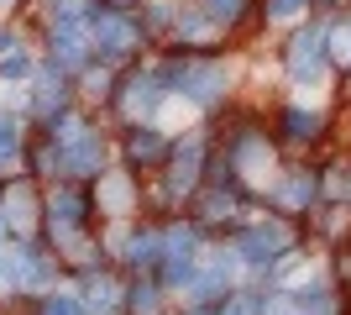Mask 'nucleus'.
<instances>
[{"instance_id":"obj_7","label":"nucleus","mask_w":351,"mask_h":315,"mask_svg":"<svg viewBox=\"0 0 351 315\" xmlns=\"http://www.w3.org/2000/svg\"><path fill=\"white\" fill-rule=\"evenodd\" d=\"M47 221H53V231L73 237V231L89 221V200L79 195V189H58V195L47 200Z\"/></svg>"},{"instance_id":"obj_25","label":"nucleus","mask_w":351,"mask_h":315,"mask_svg":"<svg viewBox=\"0 0 351 315\" xmlns=\"http://www.w3.org/2000/svg\"><path fill=\"white\" fill-rule=\"evenodd\" d=\"M220 315H257V300H231Z\"/></svg>"},{"instance_id":"obj_4","label":"nucleus","mask_w":351,"mask_h":315,"mask_svg":"<svg viewBox=\"0 0 351 315\" xmlns=\"http://www.w3.org/2000/svg\"><path fill=\"white\" fill-rule=\"evenodd\" d=\"M53 58H58V69H79V63L89 58L84 16H73V21H53Z\"/></svg>"},{"instance_id":"obj_23","label":"nucleus","mask_w":351,"mask_h":315,"mask_svg":"<svg viewBox=\"0 0 351 315\" xmlns=\"http://www.w3.org/2000/svg\"><path fill=\"white\" fill-rule=\"evenodd\" d=\"M132 310L136 315H158V289H152V284H136L132 289Z\"/></svg>"},{"instance_id":"obj_9","label":"nucleus","mask_w":351,"mask_h":315,"mask_svg":"<svg viewBox=\"0 0 351 315\" xmlns=\"http://www.w3.org/2000/svg\"><path fill=\"white\" fill-rule=\"evenodd\" d=\"M199 184V142L173 148V168H168V195H189Z\"/></svg>"},{"instance_id":"obj_3","label":"nucleus","mask_w":351,"mask_h":315,"mask_svg":"<svg viewBox=\"0 0 351 315\" xmlns=\"http://www.w3.org/2000/svg\"><path fill=\"white\" fill-rule=\"evenodd\" d=\"M194 253H199V231H194V226H173V231L162 237V263H168V279H173V284H178V279L189 284Z\"/></svg>"},{"instance_id":"obj_6","label":"nucleus","mask_w":351,"mask_h":315,"mask_svg":"<svg viewBox=\"0 0 351 315\" xmlns=\"http://www.w3.org/2000/svg\"><path fill=\"white\" fill-rule=\"evenodd\" d=\"M283 247H289V231H283V226H252L247 237L236 242V257H247V263L263 268L267 257H278Z\"/></svg>"},{"instance_id":"obj_14","label":"nucleus","mask_w":351,"mask_h":315,"mask_svg":"<svg viewBox=\"0 0 351 315\" xmlns=\"http://www.w3.org/2000/svg\"><path fill=\"white\" fill-rule=\"evenodd\" d=\"M0 79H11V84H27V79H37V63H32L27 47H16V53H5V58H0Z\"/></svg>"},{"instance_id":"obj_11","label":"nucleus","mask_w":351,"mask_h":315,"mask_svg":"<svg viewBox=\"0 0 351 315\" xmlns=\"http://www.w3.org/2000/svg\"><path fill=\"white\" fill-rule=\"evenodd\" d=\"M37 110L43 116H58V105H63V95H69V79H63V69H37Z\"/></svg>"},{"instance_id":"obj_16","label":"nucleus","mask_w":351,"mask_h":315,"mask_svg":"<svg viewBox=\"0 0 351 315\" xmlns=\"http://www.w3.org/2000/svg\"><path fill=\"white\" fill-rule=\"evenodd\" d=\"M325 121H320V110H283V132L289 137H315Z\"/></svg>"},{"instance_id":"obj_21","label":"nucleus","mask_w":351,"mask_h":315,"mask_svg":"<svg viewBox=\"0 0 351 315\" xmlns=\"http://www.w3.org/2000/svg\"><path fill=\"white\" fill-rule=\"evenodd\" d=\"M43 315H89V305L79 300V294H53V300L43 305Z\"/></svg>"},{"instance_id":"obj_17","label":"nucleus","mask_w":351,"mask_h":315,"mask_svg":"<svg viewBox=\"0 0 351 315\" xmlns=\"http://www.w3.org/2000/svg\"><path fill=\"white\" fill-rule=\"evenodd\" d=\"M278 200H283V205H309V200H315V179H309V174H293V179H283Z\"/></svg>"},{"instance_id":"obj_22","label":"nucleus","mask_w":351,"mask_h":315,"mask_svg":"<svg viewBox=\"0 0 351 315\" xmlns=\"http://www.w3.org/2000/svg\"><path fill=\"white\" fill-rule=\"evenodd\" d=\"M178 37L205 43V37H215V21H210V16H189V21H178Z\"/></svg>"},{"instance_id":"obj_13","label":"nucleus","mask_w":351,"mask_h":315,"mask_svg":"<svg viewBox=\"0 0 351 315\" xmlns=\"http://www.w3.org/2000/svg\"><path fill=\"white\" fill-rule=\"evenodd\" d=\"M121 253H126V263H158L162 257V237L158 231H132Z\"/></svg>"},{"instance_id":"obj_5","label":"nucleus","mask_w":351,"mask_h":315,"mask_svg":"<svg viewBox=\"0 0 351 315\" xmlns=\"http://www.w3.org/2000/svg\"><path fill=\"white\" fill-rule=\"evenodd\" d=\"M168 95V84H162L158 74H132L126 79V90H121V116H152L158 110V100Z\"/></svg>"},{"instance_id":"obj_2","label":"nucleus","mask_w":351,"mask_h":315,"mask_svg":"<svg viewBox=\"0 0 351 315\" xmlns=\"http://www.w3.org/2000/svg\"><path fill=\"white\" fill-rule=\"evenodd\" d=\"M325 53H330V32L325 27H304L299 37H293L289 47V74L299 79V84H315L325 69Z\"/></svg>"},{"instance_id":"obj_28","label":"nucleus","mask_w":351,"mask_h":315,"mask_svg":"<svg viewBox=\"0 0 351 315\" xmlns=\"http://www.w3.org/2000/svg\"><path fill=\"white\" fill-rule=\"evenodd\" d=\"M0 5H11V0H0Z\"/></svg>"},{"instance_id":"obj_27","label":"nucleus","mask_w":351,"mask_h":315,"mask_svg":"<svg viewBox=\"0 0 351 315\" xmlns=\"http://www.w3.org/2000/svg\"><path fill=\"white\" fill-rule=\"evenodd\" d=\"M110 5H126V0H110Z\"/></svg>"},{"instance_id":"obj_10","label":"nucleus","mask_w":351,"mask_h":315,"mask_svg":"<svg viewBox=\"0 0 351 315\" xmlns=\"http://www.w3.org/2000/svg\"><path fill=\"white\" fill-rule=\"evenodd\" d=\"M32 215H37V205H32V189L27 184H16L11 195L0 200V221H5V231H16V242L32 231Z\"/></svg>"},{"instance_id":"obj_24","label":"nucleus","mask_w":351,"mask_h":315,"mask_svg":"<svg viewBox=\"0 0 351 315\" xmlns=\"http://www.w3.org/2000/svg\"><path fill=\"white\" fill-rule=\"evenodd\" d=\"M299 5H304V0H267V16H273V21H283V16H293Z\"/></svg>"},{"instance_id":"obj_8","label":"nucleus","mask_w":351,"mask_h":315,"mask_svg":"<svg viewBox=\"0 0 351 315\" xmlns=\"http://www.w3.org/2000/svg\"><path fill=\"white\" fill-rule=\"evenodd\" d=\"M226 284H231V257L226 253H210L205 268L189 273V294L194 300H215V294H226Z\"/></svg>"},{"instance_id":"obj_12","label":"nucleus","mask_w":351,"mask_h":315,"mask_svg":"<svg viewBox=\"0 0 351 315\" xmlns=\"http://www.w3.org/2000/svg\"><path fill=\"white\" fill-rule=\"evenodd\" d=\"M162 152H168V142H162L152 126H142V132H132L126 137V163L132 168H147V163H158Z\"/></svg>"},{"instance_id":"obj_20","label":"nucleus","mask_w":351,"mask_h":315,"mask_svg":"<svg viewBox=\"0 0 351 315\" xmlns=\"http://www.w3.org/2000/svg\"><path fill=\"white\" fill-rule=\"evenodd\" d=\"M116 300H121L116 279H100V273H89V305H100V310H110Z\"/></svg>"},{"instance_id":"obj_15","label":"nucleus","mask_w":351,"mask_h":315,"mask_svg":"<svg viewBox=\"0 0 351 315\" xmlns=\"http://www.w3.org/2000/svg\"><path fill=\"white\" fill-rule=\"evenodd\" d=\"M21 158V126L11 116H0V168H11Z\"/></svg>"},{"instance_id":"obj_1","label":"nucleus","mask_w":351,"mask_h":315,"mask_svg":"<svg viewBox=\"0 0 351 315\" xmlns=\"http://www.w3.org/2000/svg\"><path fill=\"white\" fill-rule=\"evenodd\" d=\"M136 43H142V27H136V21H126L121 11H89V47H95L105 63L126 58Z\"/></svg>"},{"instance_id":"obj_26","label":"nucleus","mask_w":351,"mask_h":315,"mask_svg":"<svg viewBox=\"0 0 351 315\" xmlns=\"http://www.w3.org/2000/svg\"><path fill=\"white\" fill-rule=\"evenodd\" d=\"M16 47H21V43H16V32H0V58H5V53H16Z\"/></svg>"},{"instance_id":"obj_18","label":"nucleus","mask_w":351,"mask_h":315,"mask_svg":"<svg viewBox=\"0 0 351 315\" xmlns=\"http://www.w3.org/2000/svg\"><path fill=\"white\" fill-rule=\"evenodd\" d=\"M100 195H105V210H116V215H121V210L132 205V184H126V179H105V174H100Z\"/></svg>"},{"instance_id":"obj_19","label":"nucleus","mask_w":351,"mask_h":315,"mask_svg":"<svg viewBox=\"0 0 351 315\" xmlns=\"http://www.w3.org/2000/svg\"><path fill=\"white\" fill-rule=\"evenodd\" d=\"M241 11H247V0H205V16L215 21V27H231V21H241Z\"/></svg>"}]
</instances>
